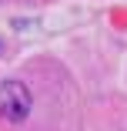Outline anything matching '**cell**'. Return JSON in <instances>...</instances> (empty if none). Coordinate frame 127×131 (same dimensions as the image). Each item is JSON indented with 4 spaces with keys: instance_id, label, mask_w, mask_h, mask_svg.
I'll list each match as a JSON object with an SVG mask.
<instances>
[{
    "instance_id": "6da1fadb",
    "label": "cell",
    "mask_w": 127,
    "mask_h": 131,
    "mask_svg": "<svg viewBox=\"0 0 127 131\" xmlns=\"http://www.w3.org/2000/svg\"><path fill=\"white\" fill-rule=\"evenodd\" d=\"M30 114V91L23 81H4L0 84V118L10 124H23Z\"/></svg>"
}]
</instances>
